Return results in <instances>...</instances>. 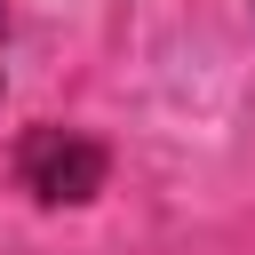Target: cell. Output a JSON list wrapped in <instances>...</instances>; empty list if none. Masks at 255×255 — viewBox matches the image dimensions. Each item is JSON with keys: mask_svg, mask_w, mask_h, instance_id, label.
<instances>
[{"mask_svg": "<svg viewBox=\"0 0 255 255\" xmlns=\"http://www.w3.org/2000/svg\"><path fill=\"white\" fill-rule=\"evenodd\" d=\"M0 56H8V8H0Z\"/></svg>", "mask_w": 255, "mask_h": 255, "instance_id": "obj_2", "label": "cell"}, {"mask_svg": "<svg viewBox=\"0 0 255 255\" xmlns=\"http://www.w3.org/2000/svg\"><path fill=\"white\" fill-rule=\"evenodd\" d=\"M104 167H112L104 143L80 135V128H32V135L16 143V175H24V191L48 199V207L96 199V191H104Z\"/></svg>", "mask_w": 255, "mask_h": 255, "instance_id": "obj_1", "label": "cell"}]
</instances>
